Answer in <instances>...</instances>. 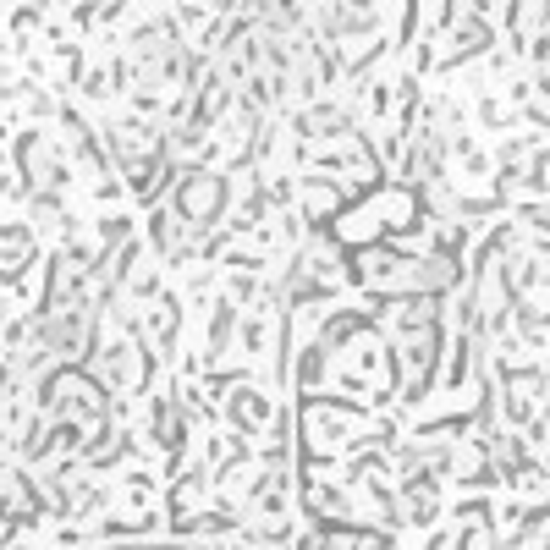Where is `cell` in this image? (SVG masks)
I'll use <instances>...</instances> for the list:
<instances>
[{
  "label": "cell",
  "mask_w": 550,
  "mask_h": 550,
  "mask_svg": "<svg viewBox=\"0 0 550 550\" xmlns=\"http://www.w3.org/2000/svg\"><path fill=\"white\" fill-rule=\"evenodd\" d=\"M231 407H237V424H259L264 418V396H253V391H242Z\"/></svg>",
  "instance_id": "obj_4"
},
{
  "label": "cell",
  "mask_w": 550,
  "mask_h": 550,
  "mask_svg": "<svg viewBox=\"0 0 550 550\" xmlns=\"http://www.w3.org/2000/svg\"><path fill=\"white\" fill-rule=\"evenodd\" d=\"M22 176H28L39 193L61 187V165H55V149L44 138H22Z\"/></svg>",
  "instance_id": "obj_2"
},
{
  "label": "cell",
  "mask_w": 550,
  "mask_h": 550,
  "mask_svg": "<svg viewBox=\"0 0 550 550\" xmlns=\"http://www.w3.org/2000/svg\"><path fill=\"white\" fill-rule=\"evenodd\" d=\"M149 231H154V248H160V253H171V259H182V253H187V237H182V220H176V215H165V209H160V215L149 220Z\"/></svg>",
  "instance_id": "obj_3"
},
{
  "label": "cell",
  "mask_w": 550,
  "mask_h": 550,
  "mask_svg": "<svg viewBox=\"0 0 550 550\" xmlns=\"http://www.w3.org/2000/svg\"><path fill=\"white\" fill-rule=\"evenodd\" d=\"M176 209H182L187 220H209L226 209V182L220 176H187V187L176 193Z\"/></svg>",
  "instance_id": "obj_1"
}]
</instances>
